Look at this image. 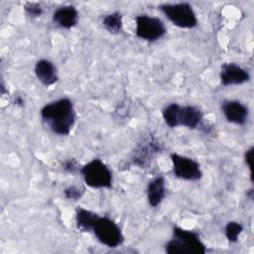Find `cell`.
I'll return each instance as SVG.
<instances>
[{
  "label": "cell",
  "mask_w": 254,
  "mask_h": 254,
  "mask_svg": "<svg viewBox=\"0 0 254 254\" xmlns=\"http://www.w3.org/2000/svg\"><path fill=\"white\" fill-rule=\"evenodd\" d=\"M62 168L64 172L69 173V174H75L76 172L80 171L77 163L73 159H68V160L64 161L62 164Z\"/></svg>",
  "instance_id": "ffe728a7"
},
{
  "label": "cell",
  "mask_w": 254,
  "mask_h": 254,
  "mask_svg": "<svg viewBox=\"0 0 254 254\" xmlns=\"http://www.w3.org/2000/svg\"><path fill=\"white\" fill-rule=\"evenodd\" d=\"M15 104H16V105L23 106V104H24V100H23V98H22L21 96H17V97L15 98Z\"/></svg>",
  "instance_id": "7402d4cb"
},
{
  "label": "cell",
  "mask_w": 254,
  "mask_h": 254,
  "mask_svg": "<svg viewBox=\"0 0 254 254\" xmlns=\"http://www.w3.org/2000/svg\"><path fill=\"white\" fill-rule=\"evenodd\" d=\"M160 10L175 26L182 29H192L197 25V18L190 4L186 2L164 4Z\"/></svg>",
  "instance_id": "5b68a950"
},
{
  "label": "cell",
  "mask_w": 254,
  "mask_h": 254,
  "mask_svg": "<svg viewBox=\"0 0 254 254\" xmlns=\"http://www.w3.org/2000/svg\"><path fill=\"white\" fill-rule=\"evenodd\" d=\"M135 26L136 36L148 42H154L163 38L167 32L166 26L161 19L146 14L135 18Z\"/></svg>",
  "instance_id": "52a82bcc"
},
{
  "label": "cell",
  "mask_w": 254,
  "mask_h": 254,
  "mask_svg": "<svg viewBox=\"0 0 254 254\" xmlns=\"http://www.w3.org/2000/svg\"><path fill=\"white\" fill-rule=\"evenodd\" d=\"M225 119L236 125H244L249 117L248 107L238 100H226L221 106Z\"/></svg>",
  "instance_id": "30bf717a"
},
{
  "label": "cell",
  "mask_w": 254,
  "mask_h": 254,
  "mask_svg": "<svg viewBox=\"0 0 254 254\" xmlns=\"http://www.w3.org/2000/svg\"><path fill=\"white\" fill-rule=\"evenodd\" d=\"M84 183L92 189H108L112 186V173L100 159H93L80 168Z\"/></svg>",
  "instance_id": "277c9868"
},
{
  "label": "cell",
  "mask_w": 254,
  "mask_h": 254,
  "mask_svg": "<svg viewBox=\"0 0 254 254\" xmlns=\"http://www.w3.org/2000/svg\"><path fill=\"white\" fill-rule=\"evenodd\" d=\"M171 162L174 175L185 181H198L202 177L200 165L195 160L177 153L171 154Z\"/></svg>",
  "instance_id": "ba28073f"
},
{
  "label": "cell",
  "mask_w": 254,
  "mask_h": 254,
  "mask_svg": "<svg viewBox=\"0 0 254 254\" xmlns=\"http://www.w3.org/2000/svg\"><path fill=\"white\" fill-rule=\"evenodd\" d=\"M165 250L169 254H204L206 247L196 232L175 226L174 238L166 244Z\"/></svg>",
  "instance_id": "3957f363"
},
{
  "label": "cell",
  "mask_w": 254,
  "mask_h": 254,
  "mask_svg": "<svg viewBox=\"0 0 254 254\" xmlns=\"http://www.w3.org/2000/svg\"><path fill=\"white\" fill-rule=\"evenodd\" d=\"M92 232L101 244L110 248H116L124 241V236L119 225L106 216L97 217L92 227Z\"/></svg>",
  "instance_id": "8992f818"
},
{
  "label": "cell",
  "mask_w": 254,
  "mask_h": 254,
  "mask_svg": "<svg viewBox=\"0 0 254 254\" xmlns=\"http://www.w3.org/2000/svg\"><path fill=\"white\" fill-rule=\"evenodd\" d=\"M219 78L220 82L224 86L239 85L247 82L250 79V74L239 64L234 63H226L220 67Z\"/></svg>",
  "instance_id": "9c48e42d"
},
{
  "label": "cell",
  "mask_w": 254,
  "mask_h": 254,
  "mask_svg": "<svg viewBox=\"0 0 254 254\" xmlns=\"http://www.w3.org/2000/svg\"><path fill=\"white\" fill-rule=\"evenodd\" d=\"M35 74L38 80L45 86L55 84L58 79V71L56 65L49 60H40L35 64Z\"/></svg>",
  "instance_id": "8fae6325"
},
{
  "label": "cell",
  "mask_w": 254,
  "mask_h": 254,
  "mask_svg": "<svg viewBox=\"0 0 254 254\" xmlns=\"http://www.w3.org/2000/svg\"><path fill=\"white\" fill-rule=\"evenodd\" d=\"M102 24L110 34H119L123 27L122 16L118 12L110 13L108 15H105L102 20Z\"/></svg>",
  "instance_id": "2e32d148"
},
{
  "label": "cell",
  "mask_w": 254,
  "mask_h": 254,
  "mask_svg": "<svg viewBox=\"0 0 254 254\" xmlns=\"http://www.w3.org/2000/svg\"><path fill=\"white\" fill-rule=\"evenodd\" d=\"M243 231V226L237 221H229L224 228V233L230 243H235Z\"/></svg>",
  "instance_id": "e0dca14e"
},
{
  "label": "cell",
  "mask_w": 254,
  "mask_h": 254,
  "mask_svg": "<svg viewBox=\"0 0 254 254\" xmlns=\"http://www.w3.org/2000/svg\"><path fill=\"white\" fill-rule=\"evenodd\" d=\"M162 116L165 123L171 127L176 128L184 126L190 129L197 128L202 121V112L192 105H180L178 103H171L167 105L163 111Z\"/></svg>",
  "instance_id": "7a4b0ae2"
},
{
  "label": "cell",
  "mask_w": 254,
  "mask_h": 254,
  "mask_svg": "<svg viewBox=\"0 0 254 254\" xmlns=\"http://www.w3.org/2000/svg\"><path fill=\"white\" fill-rule=\"evenodd\" d=\"M24 10L29 17L38 18L43 14V8L40 4L34 2H28L24 6Z\"/></svg>",
  "instance_id": "ac0fdd59"
},
{
  "label": "cell",
  "mask_w": 254,
  "mask_h": 254,
  "mask_svg": "<svg viewBox=\"0 0 254 254\" xmlns=\"http://www.w3.org/2000/svg\"><path fill=\"white\" fill-rule=\"evenodd\" d=\"M252 156H253V147H251L250 149H248L245 154H244V160L245 163L247 165V167L250 170V176H251V180H252Z\"/></svg>",
  "instance_id": "44dd1931"
},
{
  "label": "cell",
  "mask_w": 254,
  "mask_h": 254,
  "mask_svg": "<svg viewBox=\"0 0 254 254\" xmlns=\"http://www.w3.org/2000/svg\"><path fill=\"white\" fill-rule=\"evenodd\" d=\"M64 197L66 199H70V200H77L81 197L82 195V190H79L78 188L76 187H68L66 188L64 190Z\"/></svg>",
  "instance_id": "d6986e66"
},
{
  "label": "cell",
  "mask_w": 254,
  "mask_h": 254,
  "mask_svg": "<svg viewBox=\"0 0 254 254\" xmlns=\"http://www.w3.org/2000/svg\"><path fill=\"white\" fill-rule=\"evenodd\" d=\"M41 118L55 134L68 135L75 122L72 101L64 97L46 104L41 109Z\"/></svg>",
  "instance_id": "6da1fadb"
},
{
  "label": "cell",
  "mask_w": 254,
  "mask_h": 254,
  "mask_svg": "<svg viewBox=\"0 0 254 254\" xmlns=\"http://www.w3.org/2000/svg\"><path fill=\"white\" fill-rule=\"evenodd\" d=\"M159 150L160 146L155 141L149 142V144L146 146H141L136 152V155L134 157V163L140 167L146 166L150 162L152 156Z\"/></svg>",
  "instance_id": "9a60e30c"
},
{
  "label": "cell",
  "mask_w": 254,
  "mask_h": 254,
  "mask_svg": "<svg viewBox=\"0 0 254 254\" xmlns=\"http://www.w3.org/2000/svg\"><path fill=\"white\" fill-rule=\"evenodd\" d=\"M166 196V183L163 177H157L149 182L147 187V199L152 207L161 204Z\"/></svg>",
  "instance_id": "4fadbf2b"
},
{
  "label": "cell",
  "mask_w": 254,
  "mask_h": 254,
  "mask_svg": "<svg viewBox=\"0 0 254 254\" xmlns=\"http://www.w3.org/2000/svg\"><path fill=\"white\" fill-rule=\"evenodd\" d=\"M99 215L91 210L78 207L75 211V223L76 227L80 231L90 232L92 231V227Z\"/></svg>",
  "instance_id": "5bb4252c"
},
{
  "label": "cell",
  "mask_w": 254,
  "mask_h": 254,
  "mask_svg": "<svg viewBox=\"0 0 254 254\" xmlns=\"http://www.w3.org/2000/svg\"><path fill=\"white\" fill-rule=\"evenodd\" d=\"M53 21L63 29H71L78 22V11L71 5L60 7L55 11Z\"/></svg>",
  "instance_id": "7c38bea8"
}]
</instances>
